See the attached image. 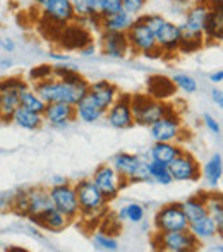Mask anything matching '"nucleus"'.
I'll return each mask as SVG.
<instances>
[{"label":"nucleus","instance_id":"3","mask_svg":"<svg viewBox=\"0 0 223 252\" xmlns=\"http://www.w3.org/2000/svg\"><path fill=\"white\" fill-rule=\"evenodd\" d=\"M143 21L148 24L151 31L155 34V40L160 48L161 55L163 53H173L179 52L180 48V28L179 24L167 21L160 14H144Z\"/></svg>","mask_w":223,"mask_h":252},{"label":"nucleus","instance_id":"34","mask_svg":"<svg viewBox=\"0 0 223 252\" xmlns=\"http://www.w3.org/2000/svg\"><path fill=\"white\" fill-rule=\"evenodd\" d=\"M91 242H93L95 249L98 251H107V252H113L119 251V242H117L115 237H112L110 233L105 232H95L91 235Z\"/></svg>","mask_w":223,"mask_h":252},{"label":"nucleus","instance_id":"48","mask_svg":"<svg viewBox=\"0 0 223 252\" xmlns=\"http://www.w3.org/2000/svg\"><path fill=\"white\" fill-rule=\"evenodd\" d=\"M0 67H2V69H9V67H12V60L10 59L0 60Z\"/></svg>","mask_w":223,"mask_h":252},{"label":"nucleus","instance_id":"11","mask_svg":"<svg viewBox=\"0 0 223 252\" xmlns=\"http://www.w3.org/2000/svg\"><path fill=\"white\" fill-rule=\"evenodd\" d=\"M93 182L96 184V187L101 190L107 201H112L119 196L120 189L126 187V184L122 182V179L119 177V173L115 172L112 165H100L93 173Z\"/></svg>","mask_w":223,"mask_h":252},{"label":"nucleus","instance_id":"26","mask_svg":"<svg viewBox=\"0 0 223 252\" xmlns=\"http://www.w3.org/2000/svg\"><path fill=\"white\" fill-rule=\"evenodd\" d=\"M173 88L175 86H173L172 79H168V77H165V76H155L148 81V94L161 101H163L165 98L172 96Z\"/></svg>","mask_w":223,"mask_h":252},{"label":"nucleus","instance_id":"12","mask_svg":"<svg viewBox=\"0 0 223 252\" xmlns=\"http://www.w3.org/2000/svg\"><path fill=\"white\" fill-rule=\"evenodd\" d=\"M105 119H107L108 126L113 129H130L134 126V115L132 110H130V96L129 94H124L119 96L110 108L105 113Z\"/></svg>","mask_w":223,"mask_h":252},{"label":"nucleus","instance_id":"30","mask_svg":"<svg viewBox=\"0 0 223 252\" xmlns=\"http://www.w3.org/2000/svg\"><path fill=\"white\" fill-rule=\"evenodd\" d=\"M76 21H88L98 17V0H70Z\"/></svg>","mask_w":223,"mask_h":252},{"label":"nucleus","instance_id":"28","mask_svg":"<svg viewBox=\"0 0 223 252\" xmlns=\"http://www.w3.org/2000/svg\"><path fill=\"white\" fill-rule=\"evenodd\" d=\"M180 208H182L187 221H194V220L208 215L206 204H204V194H197V196H192L184 202H180Z\"/></svg>","mask_w":223,"mask_h":252},{"label":"nucleus","instance_id":"41","mask_svg":"<svg viewBox=\"0 0 223 252\" xmlns=\"http://www.w3.org/2000/svg\"><path fill=\"white\" fill-rule=\"evenodd\" d=\"M14 192H0V213L12 209Z\"/></svg>","mask_w":223,"mask_h":252},{"label":"nucleus","instance_id":"29","mask_svg":"<svg viewBox=\"0 0 223 252\" xmlns=\"http://www.w3.org/2000/svg\"><path fill=\"white\" fill-rule=\"evenodd\" d=\"M204 204H206V213L215 220L217 226L223 232V202H222V194H218V192H206V194H204Z\"/></svg>","mask_w":223,"mask_h":252},{"label":"nucleus","instance_id":"39","mask_svg":"<svg viewBox=\"0 0 223 252\" xmlns=\"http://www.w3.org/2000/svg\"><path fill=\"white\" fill-rule=\"evenodd\" d=\"M148 3V0H122V9L126 12H129L130 16L136 17L141 10L144 9V5Z\"/></svg>","mask_w":223,"mask_h":252},{"label":"nucleus","instance_id":"1","mask_svg":"<svg viewBox=\"0 0 223 252\" xmlns=\"http://www.w3.org/2000/svg\"><path fill=\"white\" fill-rule=\"evenodd\" d=\"M76 189V196L79 201L81 209V218L84 220H93L95 218H103L107 215V197L101 194V190L96 187L93 179H83L77 184H74Z\"/></svg>","mask_w":223,"mask_h":252},{"label":"nucleus","instance_id":"21","mask_svg":"<svg viewBox=\"0 0 223 252\" xmlns=\"http://www.w3.org/2000/svg\"><path fill=\"white\" fill-rule=\"evenodd\" d=\"M48 208H52L50 194L48 189L45 187H33V189H28V216H38L43 211H47Z\"/></svg>","mask_w":223,"mask_h":252},{"label":"nucleus","instance_id":"31","mask_svg":"<svg viewBox=\"0 0 223 252\" xmlns=\"http://www.w3.org/2000/svg\"><path fill=\"white\" fill-rule=\"evenodd\" d=\"M144 216H146V209L141 206L139 202H130L127 206H122L117 213V220L119 221H130V223H143Z\"/></svg>","mask_w":223,"mask_h":252},{"label":"nucleus","instance_id":"2","mask_svg":"<svg viewBox=\"0 0 223 252\" xmlns=\"http://www.w3.org/2000/svg\"><path fill=\"white\" fill-rule=\"evenodd\" d=\"M150 155H130V153H117L112 159V166L126 186L134 182H151L148 173Z\"/></svg>","mask_w":223,"mask_h":252},{"label":"nucleus","instance_id":"37","mask_svg":"<svg viewBox=\"0 0 223 252\" xmlns=\"http://www.w3.org/2000/svg\"><path fill=\"white\" fill-rule=\"evenodd\" d=\"M122 9V0H98V16L107 17Z\"/></svg>","mask_w":223,"mask_h":252},{"label":"nucleus","instance_id":"4","mask_svg":"<svg viewBox=\"0 0 223 252\" xmlns=\"http://www.w3.org/2000/svg\"><path fill=\"white\" fill-rule=\"evenodd\" d=\"M130 110L134 115V124L151 126L172 108L165 101L157 100L150 94H134V96H130Z\"/></svg>","mask_w":223,"mask_h":252},{"label":"nucleus","instance_id":"27","mask_svg":"<svg viewBox=\"0 0 223 252\" xmlns=\"http://www.w3.org/2000/svg\"><path fill=\"white\" fill-rule=\"evenodd\" d=\"M62 40L64 41V47L67 48H76V50H81L83 47H86L88 43H91V36L86 30L79 26H72V28H67L62 34Z\"/></svg>","mask_w":223,"mask_h":252},{"label":"nucleus","instance_id":"36","mask_svg":"<svg viewBox=\"0 0 223 252\" xmlns=\"http://www.w3.org/2000/svg\"><path fill=\"white\" fill-rule=\"evenodd\" d=\"M12 211L19 216H24V218L28 216V189L14 192Z\"/></svg>","mask_w":223,"mask_h":252},{"label":"nucleus","instance_id":"19","mask_svg":"<svg viewBox=\"0 0 223 252\" xmlns=\"http://www.w3.org/2000/svg\"><path fill=\"white\" fill-rule=\"evenodd\" d=\"M191 233L194 235V239L199 244L208 242V240H213L217 235H222V230L217 226L215 220L211 218L210 215H204L201 218L194 220V221H189V226H187Z\"/></svg>","mask_w":223,"mask_h":252},{"label":"nucleus","instance_id":"14","mask_svg":"<svg viewBox=\"0 0 223 252\" xmlns=\"http://www.w3.org/2000/svg\"><path fill=\"white\" fill-rule=\"evenodd\" d=\"M100 50L103 55L110 59H124L130 52L127 34L120 31H107L101 30L100 34Z\"/></svg>","mask_w":223,"mask_h":252},{"label":"nucleus","instance_id":"5","mask_svg":"<svg viewBox=\"0 0 223 252\" xmlns=\"http://www.w3.org/2000/svg\"><path fill=\"white\" fill-rule=\"evenodd\" d=\"M151 244L157 251L168 252H192L199 249L201 244L194 239L189 230H177V232H155Z\"/></svg>","mask_w":223,"mask_h":252},{"label":"nucleus","instance_id":"25","mask_svg":"<svg viewBox=\"0 0 223 252\" xmlns=\"http://www.w3.org/2000/svg\"><path fill=\"white\" fill-rule=\"evenodd\" d=\"M134 19L136 17L130 16L126 10H119L115 14H110L107 17H101L100 21V28L107 31H120V33H127L130 26H132Z\"/></svg>","mask_w":223,"mask_h":252},{"label":"nucleus","instance_id":"38","mask_svg":"<svg viewBox=\"0 0 223 252\" xmlns=\"http://www.w3.org/2000/svg\"><path fill=\"white\" fill-rule=\"evenodd\" d=\"M48 77H54V65H40V67H33L30 70V81H33V83L45 81Z\"/></svg>","mask_w":223,"mask_h":252},{"label":"nucleus","instance_id":"24","mask_svg":"<svg viewBox=\"0 0 223 252\" xmlns=\"http://www.w3.org/2000/svg\"><path fill=\"white\" fill-rule=\"evenodd\" d=\"M201 175H203L204 182L210 187H218V184L222 182V175H223V159L220 153H215L206 163L201 168Z\"/></svg>","mask_w":223,"mask_h":252},{"label":"nucleus","instance_id":"47","mask_svg":"<svg viewBox=\"0 0 223 252\" xmlns=\"http://www.w3.org/2000/svg\"><path fill=\"white\" fill-rule=\"evenodd\" d=\"M69 180L65 179V177H60V175H55L54 179H52V186H60V184H67Z\"/></svg>","mask_w":223,"mask_h":252},{"label":"nucleus","instance_id":"32","mask_svg":"<svg viewBox=\"0 0 223 252\" xmlns=\"http://www.w3.org/2000/svg\"><path fill=\"white\" fill-rule=\"evenodd\" d=\"M19 105L28 110H33V112H36V113H43L47 103L34 93V90L24 88V90L19 91Z\"/></svg>","mask_w":223,"mask_h":252},{"label":"nucleus","instance_id":"10","mask_svg":"<svg viewBox=\"0 0 223 252\" xmlns=\"http://www.w3.org/2000/svg\"><path fill=\"white\" fill-rule=\"evenodd\" d=\"M168 172L175 182H196L201 179V165L191 153L182 151L168 163Z\"/></svg>","mask_w":223,"mask_h":252},{"label":"nucleus","instance_id":"7","mask_svg":"<svg viewBox=\"0 0 223 252\" xmlns=\"http://www.w3.org/2000/svg\"><path fill=\"white\" fill-rule=\"evenodd\" d=\"M48 194H50L52 206L55 209H59L60 213H64L70 220V223L79 218L81 209H79V201H77L74 186H70L69 182L60 184V186H50Z\"/></svg>","mask_w":223,"mask_h":252},{"label":"nucleus","instance_id":"23","mask_svg":"<svg viewBox=\"0 0 223 252\" xmlns=\"http://www.w3.org/2000/svg\"><path fill=\"white\" fill-rule=\"evenodd\" d=\"M182 146L179 143H161V141H155V144L151 146V150L148 151L150 159L160 161L168 165L175 156H179L182 153Z\"/></svg>","mask_w":223,"mask_h":252},{"label":"nucleus","instance_id":"33","mask_svg":"<svg viewBox=\"0 0 223 252\" xmlns=\"http://www.w3.org/2000/svg\"><path fill=\"white\" fill-rule=\"evenodd\" d=\"M148 173H150L151 182L161 184V186H168V184L173 182L172 177H170L168 166L165 165V163L150 159V161H148Z\"/></svg>","mask_w":223,"mask_h":252},{"label":"nucleus","instance_id":"18","mask_svg":"<svg viewBox=\"0 0 223 252\" xmlns=\"http://www.w3.org/2000/svg\"><path fill=\"white\" fill-rule=\"evenodd\" d=\"M30 221L38 225L40 228L50 230V232H62V230H65L70 225V220L64 213H60L59 209H55L54 206L48 208L47 211H43L41 215L31 216Z\"/></svg>","mask_w":223,"mask_h":252},{"label":"nucleus","instance_id":"20","mask_svg":"<svg viewBox=\"0 0 223 252\" xmlns=\"http://www.w3.org/2000/svg\"><path fill=\"white\" fill-rule=\"evenodd\" d=\"M88 93L95 98L105 110H108L113 105V101L120 96L119 88L115 84H112L110 81H95V83H90V90Z\"/></svg>","mask_w":223,"mask_h":252},{"label":"nucleus","instance_id":"42","mask_svg":"<svg viewBox=\"0 0 223 252\" xmlns=\"http://www.w3.org/2000/svg\"><path fill=\"white\" fill-rule=\"evenodd\" d=\"M0 48L7 53H12L16 50V43H14V40H10V38L3 36V38H0Z\"/></svg>","mask_w":223,"mask_h":252},{"label":"nucleus","instance_id":"8","mask_svg":"<svg viewBox=\"0 0 223 252\" xmlns=\"http://www.w3.org/2000/svg\"><path fill=\"white\" fill-rule=\"evenodd\" d=\"M155 230L157 232H177V230H187L189 221L184 215L180 202H170L161 206L155 215Z\"/></svg>","mask_w":223,"mask_h":252},{"label":"nucleus","instance_id":"35","mask_svg":"<svg viewBox=\"0 0 223 252\" xmlns=\"http://www.w3.org/2000/svg\"><path fill=\"white\" fill-rule=\"evenodd\" d=\"M172 83L173 86L179 88L180 91H184L187 94H192L197 91V81L192 76H189V74H175L172 77Z\"/></svg>","mask_w":223,"mask_h":252},{"label":"nucleus","instance_id":"43","mask_svg":"<svg viewBox=\"0 0 223 252\" xmlns=\"http://www.w3.org/2000/svg\"><path fill=\"white\" fill-rule=\"evenodd\" d=\"M95 53H96V45L91 41V43H88L86 47H83L79 50V55H83V57H93Z\"/></svg>","mask_w":223,"mask_h":252},{"label":"nucleus","instance_id":"9","mask_svg":"<svg viewBox=\"0 0 223 252\" xmlns=\"http://www.w3.org/2000/svg\"><path fill=\"white\" fill-rule=\"evenodd\" d=\"M182 120L173 110L165 113L163 117L153 122L150 126V134L155 141H161V143H179L180 136H182Z\"/></svg>","mask_w":223,"mask_h":252},{"label":"nucleus","instance_id":"40","mask_svg":"<svg viewBox=\"0 0 223 252\" xmlns=\"http://www.w3.org/2000/svg\"><path fill=\"white\" fill-rule=\"evenodd\" d=\"M203 124L211 134H217V136L220 134V124H218V120L215 119L213 115H210V113H204V115H203Z\"/></svg>","mask_w":223,"mask_h":252},{"label":"nucleus","instance_id":"46","mask_svg":"<svg viewBox=\"0 0 223 252\" xmlns=\"http://www.w3.org/2000/svg\"><path fill=\"white\" fill-rule=\"evenodd\" d=\"M210 81H211L213 84H222V83H223V70H222V69H218L217 72L211 74V76H210Z\"/></svg>","mask_w":223,"mask_h":252},{"label":"nucleus","instance_id":"44","mask_svg":"<svg viewBox=\"0 0 223 252\" xmlns=\"http://www.w3.org/2000/svg\"><path fill=\"white\" fill-rule=\"evenodd\" d=\"M211 100H213V103L218 106V108H222V106H223V93H222V90H213V91H211Z\"/></svg>","mask_w":223,"mask_h":252},{"label":"nucleus","instance_id":"6","mask_svg":"<svg viewBox=\"0 0 223 252\" xmlns=\"http://www.w3.org/2000/svg\"><path fill=\"white\" fill-rule=\"evenodd\" d=\"M127 41H129L130 52L143 53V55H160V48L155 40L153 31L148 28L143 17L134 19L132 26L127 30Z\"/></svg>","mask_w":223,"mask_h":252},{"label":"nucleus","instance_id":"45","mask_svg":"<svg viewBox=\"0 0 223 252\" xmlns=\"http://www.w3.org/2000/svg\"><path fill=\"white\" fill-rule=\"evenodd\" d=\"M50 59L54 60V62L62 63V62H69L70 57L67 55V53H50Z\"/></svg>","mask_w":223,"mask_h":252},{"label":"nucleus","instance_id":"22","mask_svg":"<svg viewBox=\"0 0 223 252\" xmlns=\"http://www.w3.org/2000/svg\"><path fill=\"white\" fill-rule=\"evenodd\" d=\"M10 120H12L17 127L26 129V130H36L45 124L41 113H36V112H33V110H28L21 105L17 106V110L14 112V115Z\"/></svg>","mask_w":223,"mask_h":252},{"label":"nucleus","instance_id":"13","mask_svg":"<svg viewBox=\"0 0 223 252\" xmlns=\"http://www.w3.org/2000/svg\"><path fill=\"white\" fill-rule=\"evenodd\" d=\"M41 9H43L45 19L59 26H69L76 21L70 0H45L41 3Z\"/></svg>","mask_w":223,"mask_h":252},{"label":"nucleus","instance_id":"17","mask_svg":"<svg viewBox=\"0 0 223 252\" xmlns=\"http://www.w3.org/2000/svg\"><path fill=\"white\" fill-rule=\"evenodd\" d=\"M76 108V119L84 124H95L101 120L107 113V110L100 105L90 93H86L79 101L74 105Z\"/></svg>","mask_w":223,"mask_h":252},{"label":"nucleus","instance_id":"16","mask_svg":"<svg viewBox=\"0 0 223 252\" xmlns=\"http://www.w3.org/2000/svg\"><path fill=\"white\" fill-rule=\"evenodd\" d=\"M203 38L206 41H222L223 40V12H222V0H210V12L204 23Z\"/></svg>","mask_w":223,"mask_h":252},{"label":"nucleus","instance_id":"49","mask_svg":"<svg viewBox=\"0 0 223 252\" xmlns=\"http://www.w3.org/2000/svg\"><path fill=\"white\" fill-rule=\"evenodd\" d=\"M33 2H34V3H38V5H41V3H43L45 0H33Z\"/></svg>","mask_w":223,"mask_h":252},{"label":"nucleus","instance_id":"15","mask_svg":"<svg viewBox=\"0 0 223 252\" xmlns=\"http://www.w3.org/2000/svg\"><path fill=\"white\" fill-rule=\"evenodd\" d=\"M41 115H43V120L47 124L62 129V127H67L76 120V108H74V105H69V103L52 101L47 103Z\"/></svg>","mask_w":223,"mask_h":252}]
</instances>
